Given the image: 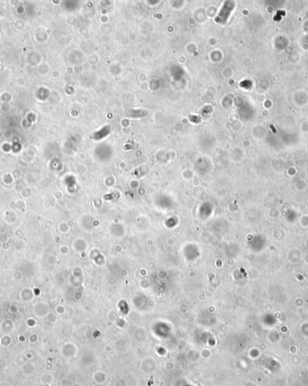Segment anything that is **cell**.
Segmentation results:
<instances>
[{
	"instance_id": "6da1fadb",
	"label": "cell",
	"mask_w": 308,
	"mask_h": 386,
	"mask_svg": "<svg viewBox=\"0 0 308 386\" xmlns=\"http://www.w3.org/2000/svg\"><path fill=\"white\" fill-rule=\"evenodd\" d=\"M234 7H235V3L234 2H233V1H226L224 4L223 7L219 11L217 16L215 18V21L216 23H218V24H221V25L225 24L227 22V20H228V18H229V16H230V15H231V13H232V11L234 8Z\"/></svg>"
},
{
	"instance_id": "3957f363",
	"label": "cell",
	"mask_w": 308,
	"mask_h": 386,
	"mask_svg": "<svg viewBox=\"0 0 308 386\" xmlns=\"http://www.w3.org/2000/svg\"><path fill=\"white\" fill-rule=\"evenodd\" d=\"M147 115H148V112L143 110H133L132 114H130V116L133 117H143Z\"/></svg>"
},
{
	"instance_id": "7a4b0ae2",
	"label": "cell",
	"mask_w": 308,
	"mask_h": 386,
	"mask_svg": "<svg viewBox=\"0 0 308 386\" xmlns=\"http://www.w3.org/2000/svg\"><path fill=\"white\" fill-rule=\"evenodd\" d=\"M109 132H110V127H109L108 126H105V127H103L101 130H99L98 132L95 133L94 136H93V138L96 139V140H99L101 138L106 136L109 134Z\"/></svg>"
}]
</instances>
